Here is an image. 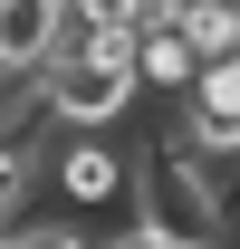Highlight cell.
Listing matches in <instances>:
<instances>
[{"label":"cell","mask_w":240,"mask_h":249,"mask_svg":"<svg viewBox=\"0 0 240 249\" xmlns=\"http://www.w3.org/2000/svg\"><path fill=\"white\" fill-rule=\"evenodd\" d=\"M125 211L135 230L154 240H182V249H231V211H221V192L173 154V134L163 144H135V182H125Z\"/></svg>","instance_id":"cell-1"},{"label":"cell","mask_w":240,"mask_h":249,"mask_svg":"<svg viewBox=\"0 0 240 249\" xmlns=\"http://www.w3.org/2000/svg\"><path fill=\"white\" fill-rule=\"evenodd\" d=\"M29 96H39V115L67 124V134H106V124H125V106H135V67L96 58V48H58V58L29 67Z\"/></svg>","instance_id":"cell-2"},{"label":"cell","mask_w":240,"mask_h":249,"mask_svg":"<svg viewBox=\"0 0 240 249\" xmlns=\"http://www.w3.org/2000/svg\"><path fill=\"white\" fill-rule=\"evenodd\" d=\"M125 182H135V154L116 134H67L58 144V201L77 211H125Z\"/></svg>","instance_id":"cell-3"},{"label":"cell","mask_w":240,"mask_h":249,"mask_svg":"<svg viewBox=\"0 0 240 249\" xmlns=\"http://www.w3.org/2000/svg\"><path fill=\"white\" fill-rule=\"evenodd\" d=\"M67 0H0V87H29V67L58 48Z\"/></svg>","instance_id":"cell-4"},{"label":"cell","mask_w":240,"mask_h":249,"mask_svg":"<svg viewBox=\"0 0 240 249\" xmlns=\"http://www.w3.org/2000/svg\"><path fill=\"white\" fill-rule=\"evenodd\" d=\"M125 67H135V87H154V96H182L202 58H192V38H182L173 19H144V29L125 38Z\"/></svg>","instance_id":"cell-5"},{"label":"cell","mask_w":240,"mask_h":249,"mask_svg":"<svg viewBox=\"0 0 240 249\" xmlns=\"http://www.w3.org/2000/svg\"><path fill=\"white\" fill-rule=\"evenodd\" d=\"M173 29L192 38V58H231L240 48V0H182Z\"/></svg>","instance_id":"cell-6"},{"label":"cell","mask_w":240,"mask_h":249,"mask_svg":"<svg viewBox=\"0 0 240 249\" xmlns=\"http://www.w3.org/2000/svg\"><path fill=\"white\" fill-rule=\"evenodd\" d=\"M0 249H96V230L87 220H10V230H0Z\"/></svg>","instance_id":"cell-7"},{"label":"cell","mask_w":240,"mask_h":249,"mask_svg":"<svg viewBox=\"0 0 240 249\" xmlns=\"http://www.w3.org/2000/svg\"><path fill=\"white\" fill-rule=\"evenodd\" d=\"M96 249H182V240H154V230H116V240H96Z\"/></svg>","instance_id":"cell-8"}]
</instances>
